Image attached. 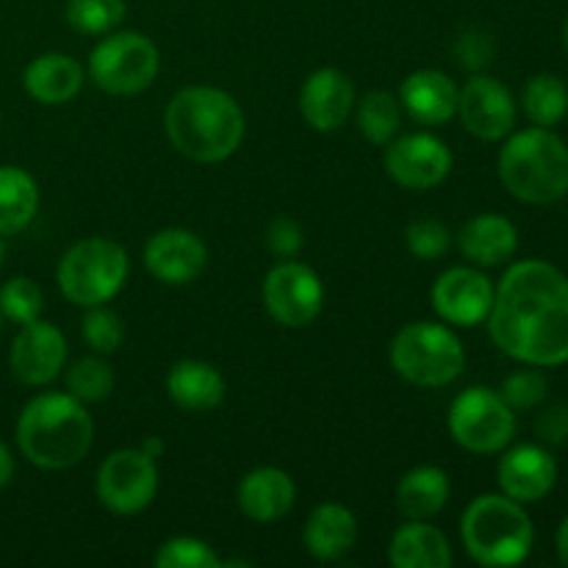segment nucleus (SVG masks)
<instances>
[{"label": "nucleus", "mask_w": 568, "mask_h": 568, "mask_svg": "<svg viewBox=\"0 0 568 568\" xmlns=\"http://www.w3.org/2000/svg\"><path fill=\"white\" fill-rule=\"evenodd\" d=\"M491 342L527 366L568 364V277L547 261H519L494 288Z\"/></svg>", "instance_id": "1"}, {"label": "nucleus", "mask_w": 568, "mask_h": 568, "mask_svg": "<svg viewBox=\"0 0 568 568\" xmlns=\"http://www.w3.org/2000/svg\"><path fill=\"white\" fill-rule=\"evenodd\" d=\"M164 131L181 155L220 164L242 148L244 111L225 89L186 87L166 105Z\"/></svg>", "instance_id": "2"}, {"label": "nucleus", "mask_w": 568, "mask_h": 568, "mask_svg": "<svg viewBox=\"0 0 568 568\" xmlns=\"http://www.w3.org/2000/svg\"><path fill=\"white\" fill-rule=\"evenodd\" d=\"M94 442V422L70 392L39 394L17 419V444L28 464L59 471L81 464Z\"/></svg>", "instance_id": "3"}, {"label": "nucleus", "mask_w": 568, "mask_h": 568, "mask_svg": "<svg viewBox=\"0 0 568 568\" xmlns=\"http://www.w3.org/2000/svg\"><path fill=\"white\" fill-rule=\"evenodd\" d=\"M499 181L527 205H552L568 194V144L552 128L514 133L499 150Z\"/></svg>", "instance_id": "4"}, {"label": "nucleus", "mask_w": 568, "mask_h": 568, "mask_svg": "<svg viewBox=\"0 0 568 568\" xmlns=\"http://www.w3.org/2000/svg\"><path fill=\"white\" fill-rule=\"evenodd\" d=\"M460 538L475 564L505 568L530 558L536 530L525 505L505 494H483L466 505Z\"/></svg>", "instance_id": "5"}, {"label": "nucleus", "mask_w": 568, "mask_h": 568, "mask_svg": "<svg viewBox=\"0 0 568 568\" xmlns=\"http://www.w3.org/2000/svg\"><path fill=\"white\" fill-rule=\"evenodd\" d=\"M394 372L422 388H442L458 381L466 366L464 342L438 322H410L388 349Z\"/></svg>", "instance_id": "6"}, {"label": "nucleus", "mask_w": 568, "mask_h": 568, "mask_svg": "<svg viewBox=\"0 0 568 568\" xmlns=\"http://www.w3.org/2000/svg\"><path fill=\"white\" fill-rule=\"evenodd\" d=\"M128 253L114 239H83L75 242L59 261L55 281H59L61 294L72 305L92 308V305H105L122 292L128 281Z\"/></svg>", "instance_id": "7"}, {"label": "nucleus", "mask_w": 568, "mask_h": 568, "mask_svg": "<svg viewBox=\"0 0 568 568\" xmlns=\"http://www.w3.org/2000/svg\"><path fill=\"white\" fill-rule=\"evenodd\" d=\"M159 48L139 31L105 33L89 53V78L109 94L144 92L159 75Z\"/></svg>", "instance_id": "8"}, {"label": "nucleus", "mask_w": 568, "mask_h": 568, "mask_svg": "<svg viewBox=\"0 0 568 568\" xmlns=\"http://www.w3.org/2000/svg\"><path fill=\"white\" fill-rule=\"evenodd\" d=\"M449 436L475 455H497L514 442L516 410L494 388H466L449 408Z\"/></svg>", "instance_id": "9"}, {"label": "nucleus", "mask_w": 568, "mask_h": 568, "mask_svg": "<svg viewBox=\"0 0 568 568\" xmlns=\"http://www.w3.org/2000/svg\"><path fill=\"white\" fill-rule=\"evenodd\" d=\"M159 491V469L139 447L116 449L98 466L94 494L100 505L116 516H136L148 508Z\"/></svg>", "instance_id": "10"}, {"label": "nucleus", "mask_w": 568, "mask_h": 568, "mask_svg": "<svg viewBox=\"0 0 568 568\" xmlns=\"http://www.w3.org/2000/svg\"><path fill=\"white\" fill-rule=\"evenodd\" d=\"M264 305L283 327H308L325 305V286L311 266L300 261H281L264 281Z\"/></svg>", "instance_id": "11"}, {"label": "nucleus", "mask_w": 568, "mask_h": 568, "mask_svg": "<svg viewBox=\"0 0 568 568\" xmlns=\"http://www.w3.org/2000/svg\"><path fill=\"white\" fill-rule=\"evenodd\" d=\"M388 178L410 192H427L447 181L453 172V150L433 133H408L388 142L386 148Z\"/></svg>", "instance_id": "12"}, {"label": "nucleus", "mask_w": 568, "mask_h": 568, "mask_svg": "<svg viewBox=\"0 0 568 568\" xmlns=\"http://www.w3.org/2000/svg\"><path fill=\"white\" fill-rule=\"evenodd\" d=\"M458 116L471 136L499 142L516 128V100L503 81L475 72L458 92Z\"/></svg>", "instance_id": "13"}, {"label": "nucleus", "mask_w": 568, "mask_h": 568, "mask_svg": "<svg viewBox=\"0 0 568 568\" xmlns=\"http://www.w3.org/2000/svg\"><path fill=\"white\" fill-rule=\"evenodd\" d=\"M67 364V338L50 322L33 320L20 325L9 349L11 375L22 386H48L61 375Z\"/></svg>", "instance_id": "14"}, {"label": "nucleus", "mask_w": 568, "mask_h": 568, "mask_svg": "<svg viewBox=\"0 0 568 568\" xmlns=\"http://www.w3.org/2000/svg\"><path fill=\"white\" fill-rule=\"evenodd\" d=\"M430 303L447 325L475 327L491 314L494 286L477 266H453L433 283Z\"/></svg>", "instance_id": "15"}, {"label": "nucleus", "mask_w": 568, "mask_h": 568, "mask_svg": "<svg viewBox=\"0 0 568 568\" xmlns=\"http://www.w3.org/2000/svg\"><path fill=\"white\" fill-rule=\"evenodd\" d=\"M209 250L197 233L186 227H164L144 244V266L164 286H186L205 270Z\"/></svg>", "instance_id": "16"}, {"label": "nucleus", "mask_w": 568, "mask_h": 568, "mask_svg": "<svg viewBox=\"0 0 568 568\" xmlns=\"http://www.w3.org/2000/svg\"><path fill=\"white\" fill-rule=\"evenodd\" d=\"M355 111V87L336 67H322L300 89V114L314 131L333 133Z\"/></svg>", "instance_id": "17"}, {"label": "nucleus", "mask_w": 568, "mask_h": 568, "mask_svg": "<svg viewBox=\"0 0 568 568\" xmlns=\"http://www.w3.org/2000/svg\"><path fill=\"white\" fill-rule=\"evenodd\" d=\"M497 480L505 497L521 505L541 503L558 483V460L538 444H519L503 455L497 466Z\"/></svg>", "instance_id": "18"}, {"label": "nucleus", "mask_w": 568, "mask_h": 568, "mask_svg": "<svg viewBox=\"0 0 568 568\" xmlns=\"http://www.w3.org/2000/svg\"><path fill=\"white\" fill-rule=\"evenodd\" d=\"M458 83L438 70H416L399 87V105L419 125H447L458 114Z\"/></svg>", "instance_id": "19"}, {"label": "nucleus", "mask_w": 568, "mask_h": 568, "mask_svg": "<svg viewBox=\"0 0 568 568\" xmlns=\"http://www.w3.org/2000/svg\"><path fill=\"white\" fill-rule=\"evenodd\" d=\"M297 499V486L292 475L275 466H261V469L247 471L239 483L236 503L247 519L270 525V521L283 519L294 508Z\"/></svg>", "instance_id": "20"}, {"label": "nucleus", "mask_w": 568, "mask_h": 568, "mask_svg": "<svg viewBox=\"0 0 568 568\" xmlns=\"http://www.w3.org/2000/svg\"><path fill=\"white\" fill-rule=\"evenodd\" d=\"M458 247L475 266H499L519 250V231L503 214H477L460 227Z\"/></svg>", "instance_id": "21"}, {"label": "nucleus", "mask_w": 568, "mask_h": 568, "mask_svg": "<svg viewBox=\"0 0 568 568\" xmlns=\"http://www.w3.org/2000/svg\"><path fill=\"white\" fill-rule=\"evenodd\" d=\"M26 92L42 105H64L81 92L83 67L67 53H42L22 72Z\"/></svg>", "instance_id": "22"}, {"label": "nucleus", "mask_w": 568, "mask_h": 568, "mask_svg": "<svg viewBox=\"0 0 568 568\" xmlns=\"http://www.w3.org/2000/svg\"><path fill=\"white\" fill-rule=\"evenodd\" d=\"M358 538V521L349 508L338 503H322L311 510L303 530V544L316 560H342Z\"/></svg>", "instance_id": "23"}, {"label": "nucleus", "mask_w": 568, "mask_h": 568, "mask_svg": "<svg viewBox=\"0 0 568 568\" xmlns=\"http://www.w3.org/2000/svg\"><path fill=\"white\" fill-rule=\"evenodd\" d=\"M166 394L172 403L192 414H203V410L216 408L225 399V377L220 369L205 361H178L170 372H166Z\"/></svg>", "instance_id": "24"}, {"label": "nucleus", "mask_w": 568, "mask_h": 568, "mask_svg": "<svg viewBox=\"0 0 568 568\" xmlns=\"http://www.w3.org/2000/svg\"><path fill=\"white\" fill-rule=\"evenodd\" d=\"M388 564L397 568H449L453 547L438 527L427 519H408L388 544Z\"/></svg>", "instance_id": "25"}, {"label": "nucleus", "mask_w": 568, "mask_h": 568, "mask_svg": "<svg viewBox=\"0 0 568 568\" xmlns=\"http://www.w3.org/2000/svg\"><path fill=\"white\" fill-rule=\"evenodd\" d=\"M449 477L438 466H416L397 486V510L405 519H433L449 503Z\"/></svg>", "instance_id": "26"}, {"label": "nucleus", "mask_w": 568, "mask_h": 568, "mask_svg": "<svg viewBox=\"0 0 568 568\" xmlns=\"http://www.w3.org/2000/svg\"><path fill=\"white\" fill-rule=\"evenodd\" d=\"M39 211V186L22 166H0V236L26 231Z\"/></svg>", "instance_id": "27"}, {"label": "nucleus", "mask_w": 568, "mask_h": 568, "mask_svg": "<svg viewBox=\"0 0 568 568\" xmlns=\"http://www.w3.org/2000/svg\"><path fill=\"white\" fill-rule=\"evenodd\" d=\"M521 105L525 114L530 116L532 125L538 128H555L566 120L568 114V87L564 78L552 75V72H541L527 81L525 92H521Z\"/></svg>", "instance_id": "28"}, {"label": "nucleus", "mask_w": 568, "mask_h": 568, "mask_svg": "<svg viewBox=\"0 0 568 568\" xmlns=\"http://www.w3.org/2000/svg\"><path fill=\"white\" fill-rule=\"evenodd\" d=\"M355 116H358V128L364 133L366 142L372 144H388L394 139V133L399 131V100L392 92H366L364 98L355 100Z\"/></svg>", "instance_id": "29"}, {"label": "nucleus", "mask_w": 568, "mask_h": 568, "mask_svg": "<svg viewBox=\"0 0 568 568\" xmlns=\"http://www.w3.org/2000/svg\"><path fill=\"white\" fill-rule=\"evenodd\" d=\"M125 0H67L64 17L83 37H105L125 20Z\"/></svg>", "instance_id": "30"}, {"label": "nucleus", "mask_w": 568, "mask_h": 568, "mask_svg": "<svg viewBox=\"0 0 568 568\" xmlns=\"http://www.w3.org/2000/svg\"><path fill=\"white\" fill-rule=\"evenodd\" d=\"M67 392L75 399L87 403H103L111 392H114V369L109 361L89 355V358L75 361L67 369Z\"/></svg>", "instance_id": "31"}, {"label": "nucleus", "mask_w": 568, "mask_h": 568, "mask_svg": "<svg viewBox=\"0 0 568 568\" xmlns=\"http://www.w3.org/2000/svg\"><path fill=\"white\" fill-rule=\"evenodd\" d=\"M153 564L159 568H220L222 560L211 544L194 536H175L161 544Z\"/></svg>", "instance_id": "32"}, {"label": "nucleus", "mask_w": 568, "mask_h": 568, "mask_svg": "<svg viewBox=\"0 0 568 568\" xmlns=\"http://www.w3.org/2000/svg\"><path fill=\"white\" fill-rule=\"evenodd\" d=\"M42 305V288L26 275L11 277L0 288V311H3V320L14 322V325H26V322L39 320Z\"/></svg>", "instance_id": "33"}, {"label": "nucleus", "mask_w": 568, "mask_h": 568, "mask_svg": "<svg viewBox=\"0 0 568 568\" xmlns=\"http://www.w3.org/2000/svg\"><path fill=\"white\" fill-rule=\"evenodd\" d=\"M81 333L89 347L100 355L116 353L122 347V342H125V325H122L120 314H114L105 305L87 308V316L81 320Z\"/></svg>", "instance_id": "34"}, {"label": "nucleus", "mask_w": 568, "mask_h": 568, "mask_svg": "<svg viewBox=\"0 0 568 568\" xmlns=\"http://www.w3.org/2000/svg\"><path fill=\"white\" fill-rule=\"evenodd\" d=\"M405 244H408V253L414 258L436 261L453 247V233L438 220H416L405 231Z\"/></svg>", "instance_id": "35"}, {"label": "nucleus", "mask_w": 568, "mask_h": 568, "mask_svg": "<svg viewBox=\"0 0 568 568\" xmlns=\"http://www.w3.org/2000/svg\"><path fill=\"white\" fill-rule=\"evenodd\" d=\"M547 392H549L547 377H544L541 372H536V369L514 372V375L505 377L503 388H499L503 399L514 410H532V408H538V405H541L544 399H547Z\"/></svg>", "instance_id": "36"}, {"label": "nucleus", "mask_w": 568, "mask_h": 568, "mask_svg": "<svg viewBox=\"0 0 568 568\" xmlns=\"http://www.w3.org/2000/svg\"><path fill=\"white\" fill-rule=\"evenodd\" d=\"M453 53H455V61H458L464 70L469 72L486 70V67L494 61L491 33L483 31V28H469V31H464L458 39H455Z\"/></svg>", "instance_id": "37"}, {"label": "nucleus", "mask_w": 568, "mask_h": 568, "mask_svg": "<svg viewBox=\"0 0 568 568\" xmlns=\"http://www.w3.org/2000/svg\"><path fill=\"white\" fill-rule=\"evenodd\" d=\"M303 242V227H300L297 220H292V216H277V220H272V225L266 227V247H270V253L277 255L281 261L300 255Z\"/></svg>", "instance_id": "38"}, {"label": "nucleus", "mask_w": 568, "mask_h": 568, "mask_svg": "<svg viewBox=\"0 0 568 568\" xmlns=\"http://www.w3.org/2000/svg\"><path fill=\"white\" fill-rule=\"evenodd\" d=\"M536 436L538 442L549 444V447H560V444L568 442V403L547 405L538 414Z\"/></svg>", "instance_id": "39"}, {"label": "nucleus", "mask_w": 568, "mask_h": 568, "mask_svg": "<svg viewBox=\"0 0 568 568\" xmlns=\"http://www.w3.org/2000/svg\"><path fill=\"white\" fill-rule=\"evenodd\" d=\"M11 477H14V455H11V449L0 442V488L9 486Z\"/></svg>", "instance_id": "40"}, {"label": "nucleus", "mask_w": 568, "mask_h": 568, "mask_svg": "<svg viewBox=\"0 0 568 568\" xmlns=\"http://www.w3.org/2000/svg\"><path fill=\"white\" fill-rule=\"evenodd\" d=\"M139 449H142L144 455H150V458L155 460V458H161V455H164L166 444H164V438H161V436H148L142 444H139Z\"/></svg>", "instance_id": "41"}, {"label": "nucleus", "mask_w": 568, "mask_h": 568, "mask_svg": "<svg viewBox=\"0 0 568 568\" xmlns=\"http://www.w3.org/2000/svg\"><path fill=\"white\" fill-rule=\"evenodd\" d=\"M555 549H558L560 564L568 566V516L564 519V525L558 527V536H555Z\"/></svg>", "instance_id": "42"}, {"label": "nucleus", "mask_w": 568, "mask_h": 568, "mask_svg": "<svg viewBox=\"0 0 568 568\" xmlns=\"http://www.w3.org/2000/svg\"><path fill=\"white\" fill-rule=\"evenodd\" d=\"M3 258H6V244H3V236H0V266H3Z\"/></svg>", "instance_id": "43"}, {"label": "nucleus", "mask_w": 568, "mask_h": 568, "mask_svg": "<svg viewBox=\"0 0 568 568\" xmlns=\"http://www.w3.org/2000/svg\"><path fill=\"white\" fill-rule=\"evenodd\" d=\"M564 44H566V53H568V22H566V28H564Z\"/></svg>", "instance_id": "44"}, {"label": "nucleus", "mask_w": 568, "mask_h": 568, "mask_svg": "<svg viewBox=\"0 0 568 568\" xmlns=\"http://www.w3.org/2000/svg\"><path fill=\"white\" fill-rule=\"evenodd\" d=\"M0 322H3V311H0Z\"/></svg>", "instance_id": "45"}]
</instances>
